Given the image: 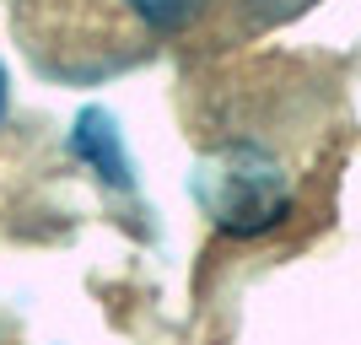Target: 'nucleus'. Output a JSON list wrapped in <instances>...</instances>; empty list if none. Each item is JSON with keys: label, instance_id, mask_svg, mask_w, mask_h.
I'll use <instances>...</instances> for the list:
<instances>
[{"label": "nucleus", "instance_id": "nucleus-1", "mask_svg": "<svg viewBox=\"0 0 361 345\" xmlns=\"http://www.w3.org/2000/svg\"><path fill=\"white\" fill-rule=\"evenodd\" d=\"M200 200L216 216V226L238 232V238H259L286 216V173L264 146H226L221 157L200 167Z\"/></svg>", "mask_w": 361, "mask_h": 345}, {"label": "nucleus", "instance_id": "nucleus-2", "mask_svg": "<svg viewBox=\"0 0 361 345\" xmlns=\"http://www.w3.org/2000/svg\"><path fill=\"white\" fill-rule=\"evenodd\" d=\"M75 151L87 157L97 173H103L114 189H130V157H124L119 146V130H114V119L108 114H97V108H87L81 119H75Z\"/></svg>", "mask_w": 361, "mask_h": 345}, {"label": "nucleus", "instance_id": "nucleus-4", "mask_svg": "<svg viewBox=\"0 0 361 345\" xmlns=\"http://www.w3.org/2000/svg\"><path fill=\"white\" fill-rule=\"evenodd\" d=\"M6 92H11V87H6V71H0V114H6Z\"/></svg>", "mask_w": 361, "mask_h": 345}, {"label": "nucleus", "instance_id": "nucleus-3", "mask_svg": "<svg viewBox=\"0 0 361 345\" xmlns=\"http://www.w3.org/2000/svg\"><path fill=\"white\" fill-rule=\"evenodd\" d=\"M205 0H119V11L135 22L146 38H162V32H178L200 16Z\"/></svg>", "mask_w": 361, "mask_h": 345}]
</instances>
